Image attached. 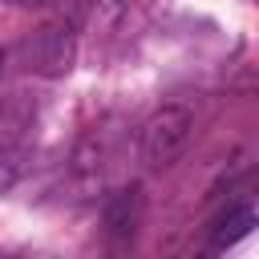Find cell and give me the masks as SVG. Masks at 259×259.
Wrapping results in <instances>:
<instances>
[{"label": "cell", "instance_id": "3957f363", "mask_svg": "<svg viewBox=\"0 0 259 259\" xmlns=\"http://www.w3.org/2000/svg\"><path fill=\"white\" fill-rule=\"evenodd\" d=\"M138 219H142V190H138V186L117 190V194L109 198V206H105V227H109V235H117V239H134Z\"/></svg>", "mask_w": 259, "mask_h": 259}, {"label": "cell", "instance_id": "7a4b0ae2", "mask_svg": "<svg viewBox=\"0 0 259 259\" xmlns=\"http://www.w3.org/2000/svg\"><path fill=\"white\" fill-rule=\"evenodd\" d=\"M20 57L40 77H65L73 69V61H77V36H73L69 24H40L20 45Z\"/></svg>", "mask_w": 259, "mask_h": 259}, {"label": "cell", "instance_id": "277c9868", "mask_svg": "<svg viewBox=\"0 0 259 259\" xmlns=\"http://www.w3.org/2000/svg\"><path fill=\"white\" fill-rule=\"evenodd\" d=\"M255 223V210L251 206H235L219 227H214V235H210V251H223L227 243H235V239H243L247 235V227Z\"/></svg>", "mask_w": 259, "mask_h": 259}, {"label": "cell", "instance_id": "5b68a950", "mask_svg": "<svg viewBox=\"0 0 259 259\" xmlns=\"http://www.w3.org/2000/svg\"><path fill=\"white\" fill-rule=\"evenodd\" d=\"M16 182H20V166L12 158H0V194H8Z\"/></svg>", "mask_w": 259, "mask_h": 259}, {"label": "cell", "instance_id": "6da1fadb", "mask_svg": "<svg viewBox=\"0 0 259 259\" xmlns=\"http://www.w3.org/2000/svg\"><path fill=\"white\" fill-rule=\"evenodd\" d=\"M194 134V113L182 109V105H162L154 109L146 121H142V134H138V154L150 170H166L190 142Z\"/></svg>", "mask_w": 259, "mask_h": 259}]
</instances>
